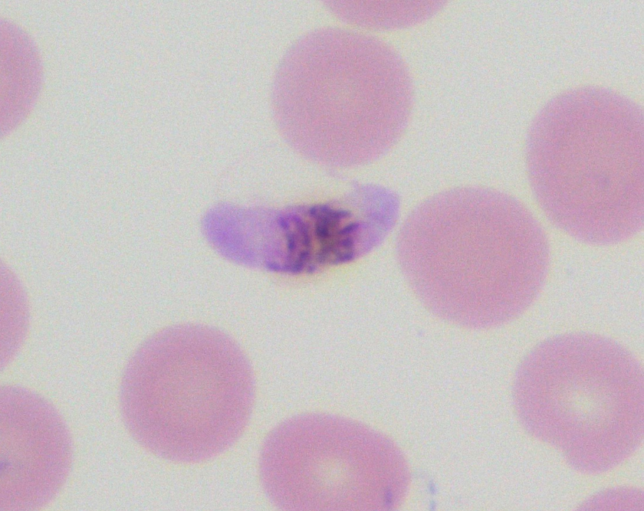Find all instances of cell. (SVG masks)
<instances>
[{
  "mask_svg": "<svg viewBox=\"0 0 644 511\" xmlns=\"http://www.w3.org/2000/svg\"><path fill=\"white\" fill-rule=\"evenodd\" d=\"M414 103L407 67L388 43L339 27L298 38L279 63L274 114L295 148L318 159L373 158L404 130Z\"/></svg>",
  "mask_w": 644,
  "mask_h": 511,
  "instance_id": "2",
  "label": "cell"
},
{
  "mask_svg": "<svg viewBox=\"0 0 644 511\" xmlns=\"http://www.w3.org/2000/svg\"><path fill=\"white\" fill-rule=\"evenodd\" d=\"M608 88L549 99L528 131L532 194L557 228L587 244L623 242L643 226V114Z\"/></svg>",
  "mask_w": 644,
  "mask_h": 511,
  "instance_id": "1",
  "label": "cell"
},
{
  "mask_svg": "<svg viewBox=\"0 0 644 511\" xmlns=\"http://www.w3.org/2000/svg\"><path fill=\"white\" fill-rule=\"evenodd\" d=\"M327 7L350 23L377 29L406 28L439 11L442 1H328Z\"/></svg>",
  "mask_w": 644,
  "mask_h": 511,
  "instance_id": "7",
  "label": "cell"
},
{
  "mask_svg": "<svg viewBox=\"0 0 644 511\" xmlns=\"http://www.w3.org/2000/svg\"><path fill=\"white\" fill-rule=\"evenodd\" d=\"M513 399L525 430L582 473L616 468L643 440L642 368L603 336L569 333L539 344L518 370Z\"/></svg>",
  "mask_w": 644,
  "mask_h": 511,
  "instance_id": "3",
  "label": "cell"
},
{
  "mask_svg": "<svg viewBox=\"0 0 644 511\" xmlns=\"http://www.w3.org/2000/svg\"><path fill=\"white\" fill-rule=\"evenodd\" d=\"M0 510L31 511L50 504L69 475V431L53 405L8 385L0 392Z\"/></svg>",
  "mask_w": 644,
  "mask_h": 511,
  "instance_id": "6",
  "label": "cell"
},
{
  "mask_svg": "<svg viewBox=\"0 0 644 511\" xmlns=\"http://www.w3.org/2000/svg\"><path fill=\"white\" fill-rule=\"evenodd\" d=\"M247 366L231 353H174L147 346L124 375L119 405L134 439L168 461L198 463L242 436L254 405Z\"/></svg>",
  "mask_w": 644,
  "mask_h": 511,
  "instance_id": "4",
  "label": "cell"
},
{
  "mask_svg": "<svg viewBox=\"0 0 644 511\" xmlns=\"http://www.w3.org/2000/svg\"><path fill=\"white\" fill-rule=\"evenodd\" d=\"M259 468L267 497L284 510H394L411 483L407 461L391 439L324 413L296 415L273 429Z\"/></svg>",
  "mask_w": 644,
  "mask_h": 511,
  "instance_id": "5",
  "label": "cell"
}]
</instances>
